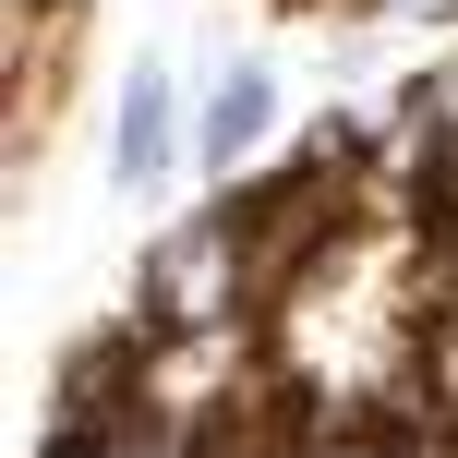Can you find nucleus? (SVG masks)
I'll list each match as a JSON object with an SVG mask.
<instances>
[{
	"instance_id": "obj_7",
	"label": "nucleus",
	"mask_w": 458,
	"mask_h": 458,
	"mask_svg": "<svg viewBox=\"0 0 458 458\" xmlns=\"http://www.w3.org/2000/svg\"><path fill=\"white\" fill-rule=\"evenodd\" d=\"M182 458H206V446H182Z\"/></svg>"
},
{
	"instance_id": "obj_6",
	"label": "nucleus",
	"mask_w": 458,
	"mask_h": 458,
	"mask_svg": "<svg viewBox=\"0 0 458 458\" xmlns=\"http://www.w3.org/2000/svg\"><path fill=\"white\" fill-rule=\"evenodd\" d=\"M374 13H411V24H458V0H374Z\"/></svg>"
},
{
	"instance_id": "obj_3",
	"label": "nucleus",
	"mask_w": 458,
	"mask_h": 458,
	"mask_svg": "<svg viewBox=\"0 0 458 458\" xmlns=\"http://www.w3.org/2000/svg\"><path fill=\"white\" fill-rule=\"evenodd\" d=\"M266 133H277V85H266V72H229V85L206 97V169L229 182V169H242Z\"/></svg>"
},
{
	"instance_id": "obj_1",
	"label": "nucleus",
	"mask_w": 458,
	"mask_h": 458,
	"mask_svg": "<svg viewBox=\"0 0 458 458\" xmlns=\"http://www.w3.org/2000/svg\"><path fill=\"white\" fill-rule=\"evenodd\" d=\"M266 290V253H253V217L242 206H206L182 217L157 253H145V326L157 338H229Z\"/></svg>"
},
{
	"instance_id": "obj_2",
	"label": "nucleus",
	"mask_w": 458,
	"mask_h": 458,
	"mask_svg": "<svg viewBox=\"0 0 458 458\" xmlns=\"http://www.w3.org/2000/svg\"><path fill=\"white\" fill-rule=\"evenodd\" d=\"M109 169H121V182H157V169H169V72H157V61H133V85H121Z\"/></svg>"
},
{
	"instance_id": "obj_4",
	"label": "nucleus",
	"mask_w": 458,
	"mask_h": 458,
	"mask_svg": "<svg viewBox=\"0 0 458 458\" xmlns=\"http://www.w3.org/2000/svg\"><path fill=\"white\" fill-rule=\"evenodd\" d=\"M301 458H422V446H411V435H386V422H326Z\"/></svg>"
},
{
	"instance_id": "obj_5",
	"label": "nucleus",
	"mask_w": 458,
	"mask_h": 458,
	"mask_svg": "<svg viewBox=\"0 0 458 458\" xmlns=\"http://www.w3.org/2000/svg\"><path fill=\"white\" fill-rule=\"evenodd\" d=\"M411 97H422V121H435V133H458V61L435 72V85H411Z\"/></svg>"
}]
</instances>
